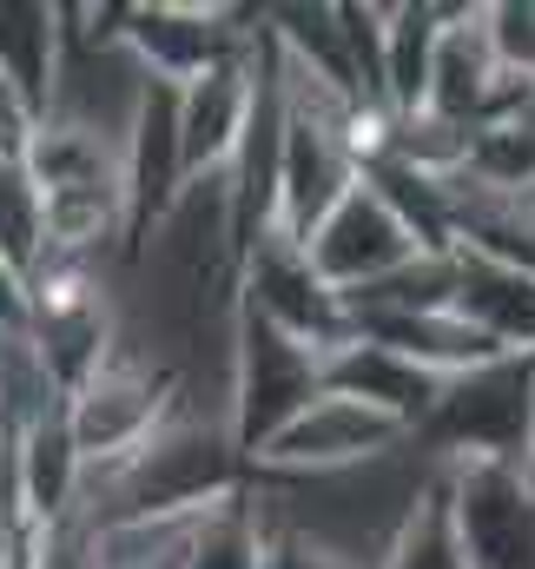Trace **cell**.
<instances>
[{
	"instance_id": "obj_15",
	"label": "cell",
	"mask_w": 535,
	"mask_h": 569,
	"mask_svg": "<svg viewBox=\"0 0 535 569\" xmlns=\"http://www.w3.org/2000/svg\"><path fill=\"white\" fill-rule=\"evenodd\" d=\"M377 569H470L463 563V543H456V523H450V497H443V463L436 477L416 490V503L403 510V523L391 530Z\"/></svg>"
},
{
	"instance_id": "obj_13",
	"label": "cell",
	"mask_w": 535,
	"mask_h": 569,
	"mask_svg": "<svg viewBox=\"0 0 535 569\" xmlns=\"http://www.w3.org/2000/svg\"><path fill=\"white\" fill-rule=\"evenodd\" d=\"M443 7L430 0H403L384 7V113H423L430 93V47H436Z\"/></svg>"
},
{
	"instance_id": "obj_4",
	"label": "cell",
	"mask_w": 535,
	"mask_h": 569,
	"mask_svg": "<svg viewBox=\"0 0 535 569\" xmlns=\"http://www.w3.org/2000/svg\"><path fill=\"white\" fill-rule=\"evenodd\" d=\"M252 27H259V7H199V0L120 7V47L159 87H185L205 67L239 60L252 47Z\"/></svg>"
},
{
	"instance_id": "obj_5",
	"label": "cell",
	"mask_w": 535,
	"mask_h": 569,
	"mask_svg": "<svg viewBox=\"0 0 535 569\" xmlns=\"http://www.w3.org/2000/svg\"><path fill=\"white\" fill-rule=\"evenodd\" d=\"M232 311L265 318L271 331H284V338H297V345H311V351H331V345H344V338H351L344 298L311 272L304 246H297V239H284L277 226L259 232V239L245 246Z\"/></svg>"
},
{
	"instance_id": "obj_2",
	"label": "cell",
	"mask_w": 535,
	"mask_h": 569,
	"mask_svg": "<svg viewBox=\"0 0 535 569\" xmlns=\"http://www.w3.org/2000/svg\"><path fill=\"white\" fill-rule=\"evenodd\" d=\"M324 391V351L271 331L265 318L232 311V338H225V430L239 443V457L252 463V450L277 437L311 398Z\"/></svg>"
},
{
	"instance_id": "obj_14",
	"label": "cell",
	"mask_w": 535,
	"mask_h": 569,
	"mask_svg": "<svg viewBox=\"0 0 535 569\" xmlns=\"http://www.w3.org/2000/svg\"><path fill=\"white\" fill-rule=\"evenodd\" d=\"M53 60H60V7L53 0H0V73L33 107H47Z\"/></svg>"
},
{
	"instance_id": "obj_8",
	"label": "cell",
	"mask_w": 535,
	"mask_h": 569,
	"mask_svg": "<svg viewBox=\"0 0 535 569\" xmlns=\"http://www.w3.org/2000/svg\"><path fill=\"white\" fill-rule=\"evenodd\" d=\"M423 246H416V232L397 219V206L371 186V179H357L317 226H311V239H304V259H311V272L331 284L337 298H351V291H364V284H377L384 272H397L403 259H416Z\"/></svg>"
},
{
	"instance_id": "obj_22",
	"label": "cell",
	"mask_w": 535,
	"mask_h": 569,
	"mask_svg": "<svg viewBox=\"0 0 535 569\" xmlns=\"http://www.w3.org/2000/svg\"><path fill=\"white\" fill-rule=\"evenodd\" d=\"M516 470H523V483H529V490H535V443H529V450H523V463H516Z\"/></svg>"
},
{
	"instance_id": "obj_20",
	"label": "cell",
	"mask_w": 535,
	"mask_h": 569,
	"mask_svg": "<svg viewBox=\"0 0 535 569\" xmlns=\"http://www.w3.org/2000/svg\"><path fill=\"white\" fill-rule=\"evenodd\" d=\"M20 325H27V284L0 259V331H20Z\"/></svg>"
},
{
	"instance_id": "obj_12",
	"label": "cell",
	"mask_w": 535,
	"mask_h": 569,
	"mask_svg": "<svg viewBox=\"0 0 535 569\" xmlns=\"http://www.w3.org/2000/svg\"><path fill=\"white\" fill-rule=\"evenodd\" d=\"M450 311L496 351H535V272L450 246Z\"/></svg>"
},
{
	"instance_id": "obj_1",
	"label": "cell",
	"mask_w": 535,
	"mask_h": 569,
	"mask_svg": "<svg viewBox=\"0 0 535 569\" xmlns=\"http://www.w3.org/2000/svg\"><path fill=\"white\" fill-rule=\"evenodd\" d=\"M535 443V351H496L436 385L430 418L416 425V450L436 463H523Z\"/></svg>"
},
{
	"instance_id": "obj_6",
	"label": "cell",
	"mask_w": 535,
	"mask_h": 569,
	"mask_svg": "<svg viewBox=\"0 0 535 569\" xmlns=\"http://www.w3.org/2000/svg\"><path fill=\"white\" fill-rule=\"evenodd\" d=\"M397 443H410L391 418H377V411H364V405H351V398H337V391H317L291 425L265 437L259 450H252V477H344V470H364V463H377V457H391Z\"/></svg>"
},
{
	"instance_id": "obj_11",
	"label": "cell",
	"mask_w": 535,
	"mask_h": 569,
	"mask_svg": "<svg viewBox=\"0 0 535 569\" xmlns=\"http://www.w3.org/2000/svg\"><path fill=\"white\" fill-rule=\"evenodd\" d=\"M245 107H252V47L225 67H205L199 80L172 87V113H179V159L185 179L225 172L232 146L245 133Z\"/></svg>"
},
{
	"instance_id": "obj_10",
	"label": "cell",
	"mask_w": 535,
	"mask_h": 569,
	"mask_svg": "<svg viewBox=\"0 0 535 569\" xmlns=\"http://www.w3.org/2000/svg\"><path fill=\"white\" fill-rule=\"evenodd\" d=\"M436 385H443V378H430V371L410 365L403 351L377 345V338H357V331L324 351V391H337V398H351V405L391 418L403 437H416V425L430 418Z\"/></svg>"
},
{
	"instance_id": "obj_19",
	"label": "cell",
	"mask_w": 535,
	"mask_h": 569,
	"mask_svg": "<svg viewBox=\"0 0 535 569\" xmlns=\"http://www.w3.org/2000/svg\"><path fill=\"white\" fill-rule=\"evenodd\" d=\"M33 127H40V107L0 73V159H20L27 152V140H33Z\"/></svg>"
},
{
	"instance_id": "obj_9",
	"label": "cell",
	"mask_w": 535,
	"mask_h": 569,
	"mask_svg": "<svg viewBox=\"0 0 535 569\" xmlns=\"http://www.w3.org/2000/svg\"><path fill=\"white\" fill-rule=\"evenodd\" d=\"M503 67H496V47H489V27H483V7H443V27H436V47H430V93H423V113L436 120H456V127H483L503 100Z\"/></svg>"
},
{
	"instance_id": "obj_17",
	"label": "cell",
	"mask_w": 535,
	"mask_h": 569,
	"mask_svg": "<svg viewBox=\"0 0 535 569\" xmlns=\"http://www.w3.org/2000/svg\"><path fill=\"white\" fill-rule=\"evenodd\" d=\"M40 252H47V239H40V186L27 179L20 159H0V259L27 284Z\"/></svg>"
},
{
	"instance_id": "obj_7",
	"label": "cell",
	"mask_w": 535,
	"mask_h": 569,
	"mask_svg": "<svg viewBox=\"0 0 535 569\" xmlns=\"http://www.w3.org/2000/svg\"><path fill=\"white\" fill-rule=\"evenodd\" d=\"M443 497L470 569H535V490L516 463H443Z\"/></svg>"
},
{
	"instance_id": "obj_18",
	"label": "cell",
	"mask_w": 535,
	"mask_h": 569,
	"mask_svg": "<svg viewBox=\"0 0 535 569\" xmlns=\"http://www.w3.org/2000/svg\"><path fill=\"white\" fill-rule=\"evenodd\" d=\"M483 27H489L496 67L509 80H535V0H496V7H483Z\"/></svg>"
},
{
	"instance_id": "obj_16",
	"label": "cell",
	"mask_w": 535,
	"mask_h": 569,
	"mask_svg": "<svg viewBox=\"0 0 535 569\" xmlns=\"http://www.w3.org/2000/svg\"><path fill=\"white\" fill-rule=\"evenodd\" d=\"M179 569H265V530H259V510L245 490L199 517Z\"/></svg>"
},
{
	"instance_id": "obj_21",
	"label": "cell",
	"mask_w": 535,
	"mask_h": 569,
	"mask_svg": "<svg viewBox=\"0 0 535 569\" xmlns=\"http://www.w3.org/2000/svg\"><path fill=\"white\" fill-rule=\"evenodd\" d=\"M20 557H27V537H7V530H0V569H13Z\"/></svg>"
},
{
	"instance_id": "obj_3",
	"label": "cell",
	"mask_w": 535,
	"mask_h": 569,
	"mask_svg": "<svg viewBox=\"0 0 535 569\" xmlns=\"http://www.w3.org/2000/svg\"><path fill=\"white\" fill-rule=\"evenodd\" d=\"M179 398H185V378L165 371L159 358H145L139 345L120 338V345L100 358V371L67 391L60 411H67V437H73L80 463L93 470V463H113V457H127L133 443H145L152 430L179 411Z\"/></svg>"
}]
</instances>
